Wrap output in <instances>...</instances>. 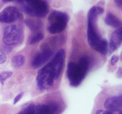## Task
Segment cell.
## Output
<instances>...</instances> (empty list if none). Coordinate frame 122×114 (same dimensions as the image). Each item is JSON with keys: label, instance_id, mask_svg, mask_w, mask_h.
<instances>
[{"label": "cell", "instance_id": "obj_16", "mask_svg": "<svg viewBox=\"0 0 122 114\" xmlns=\"http://www.w3.org/2000/svg\"><path fill=\"white\" fill-rule=\"evenodd\" d=\"M19 114H35V105L29 104Z\"/></svg>", "mask_w": 122, "mask_h": 114}, {"label": "cell", "instance_id": "obj_7", "mask_svg": "<svg viewBox=\"0 0 122 114\" xmlns=\"http://www.w3.org/2000/svg\"><path fill=\"white\" fill-rule=\"evenodd\" d=\"M19 17L20 13L17 8L13 6H8L0 12V22L12 23L16 21Z\"/></svg>", "mask_w": 122, "mask_h": 114}, {"label": "cell", "instance_id": "obj_6", "mask_svg": "<svg viewBox=\"0 0 122 114\" xmlns=\"http://www.w3.org/2000/svg\"><path fill=\"white\" fill-rule=\"evenodd\" d=\"M23 32L18 25L13 24L7 26L4 30L2 40L8 46L16 45L22 42Z\"/></svg>", "mask_w": 122, "mask_h": 114}, {"label": "cell", "instance_id": "obj_20", "mask_svg": "<svg viewBox=\"0 0 122 114\" xmlns=\"http://www.w3.org/2000/svg\"><path fill=\"white\" fill-rule=\"evenodd\" d=\"M95 114H114V113L110 110H98L96 112Z\"/></svg>", "mask_w": 122, "mask_h": 114}, {"label": "cell", "instance_id": "obj_5", "mask_svg": "<svg viewBox=\"0 0 122 114\" xmlns=\"http://www.w3.org/2000/svg\"><path fill=\"white\" fill-rule=\"evenodd\" d=\"M67 14L58 11H53L48 17L50 23L48 30L51 34L59 33L66 29L69 21Z\"/></svg>", "mask_w": 122, "mask_h": 114}, {"label": "cell", "instance_id": "obj_25", "mask_svg": "<svg viewBox=\"0 0 122 114\" xmlns=\"http://www.w3.org/2000/svg\"><path fill=\"white\" fill-rule=\"evenodd\" d=\"M117 113V114H122V112H118Z\"/></svg>", "mask_w": 122, "mask_h": 114}, {"label": "cell", "instance_id": "obj_9", "mask_svg": "<svg viewBox=\"0 0 122 114\" xmlns=\"http://www.w3.org/2000/svg\"><path fill=\"white\" fill-rule=\"evenodd\" d=\"M104 106L113 112H122V96L108 98L105 101Z\"/></svg>", "mask_w": 122, "mask_h": 114}, {"label": "cell", "instance_id": "obj_14", "mask_svg": "<svg viewBox=\"0 0 122 114\" xmlns=\"http://www.w3.org/2000/svg\"><path fill=\"white\" fill-rule=\"evenodd\" d=\"M25 23L33 31L38 30L41 28V23L36 20H26L25 21Z\"/></svg>", "mask_w": 122, "mask_h": 114}, {"label": "cell", "instance_id": "obj_13", "mask_svg": "<svg viewBox=\"0 0 122 114\" xmlns=\"http://www.w3.org/2000/svg\"><path fill=\"white\" fill-rule=\"evenodd\" d=\"M26 62V59L23 55H19L14 56L11 59V64L14 67L19 68L25 64Z\"/></svg>", "mask_w": 122, "mask_h": 114}, {"label": "cell", "instance_id": "obj_11", "mask_svg": "<svg viewBox=\"0 0 122 114\" xmlns=\"http://www.w3.org/2000/svg\"><path fill=\"white\" fill-rule=\"evenodd\" d=\"M57 110L58 106L56 104L35 105V114H55Z\"/></svg>", "mask_w": 122, "mask_h": 114}, {"label": "cell", "instance_id": "obj_19", "mask_svg": "<svg viewBox=\"0 0 122 114\" xmlns=\"http://www.w3.org/2000/svg\"><path fill=\"white\" fill-rule=\"evenodd\" d=\"M118 60H119V57L117 55H113V57H112V59L110 60V62L111 64L112 65H114L117 62Z\"/></svg>", "mask_w": 122, "mask_h": 114}, {"label": "cell", "instance_id": "obj_18", "mask_svg": "<svg viewBox=\"0 0 122 114\" xmlns=\"http://www.w3.org/2000/svg\"><path fill=\"white\" fill-rule=\"evenodd\" d=\"M7 57L4 52L0 49V64H3L6 61Z\"/></svg>", "mask_w": 122, "mask_h": 114}, {"label": "cell", "instance_id": "obj_17", "mask_svg": "<svg viewBox=\"0 0 122 114\" xmlns=\"http://www.w3.org/2000/svg\"><path fill=\"white\" fill-rule=\"evenodd\" d=\"M12 72L10 71H4L0 73V83L4 84V82L7 78H10L12 76Z\"/></svg>", "mask_w": 122, "mask_h": 114}, {"label": "cell", "instance_id": "obj_15", "mask_svg": "<svg viewBox=\"0 0 122 114\" xmlns=\"http://www.w3.org/2000/svg\"><path fill=\"white\" fill-rule=\"evenodd\" d=\"M44 38V35L42 33H38L35 35L33 36L30 39V45H34L36 43L39 42L41 40H42Z\"/></svg>", "mask_w": 122, "mask_h": 114}, {"label": "cell", "instance_id": "obj_10", "mask_svg": "<svg viewBox=\"0 0 122 114\" xmlns=\"http://www.w3.org/2000/svg\"><path fill=\"white\" fill-rule=\"evenodd\" d=\"M122 43V26L116 30L112 34L108 44L109 50L114 51L117 49Z\"/></svg>", "mask_w": 122, "mask_h": 114}, {"label": "cell", "instance_id": "obj_12", "mask_svg": "<svg viewBox=\"0 0 122 114\" xmlns=\"http://www.w3.org/2000/svg\"><path fill=\"white\" fill-rule=\"evenodd\" d=\"M105 22L107 25L114 28H119L122 25L121 21L112 13L107 14L105 19Z\"/></svg>", "mask_w": 122, "mask_h": 114}, {"label": "cell", "instance_id": "obj_4", "mask_svg": "<svg viewBox=\"0 0 122 114\" xmlns=\"http://www.w3.org/2000/svg\"><path fill=\"white\" fill-rule=\"evenodd\" d=\"M23 2L24 11L30 16L44 17L48 13V5L43 0H24Z\"/></svg>", "mask_w": 122, "mask_h": 114}, {"label": "cell", "instance_id": "obj_1", "mask_svg": "<svg viewBox=\"0 0 122 114\" xmlns=\"http://www.w3.org/2000/svg\"><path fill=\"white\" fill-rule=\"evenodd\" d=\"M98 15L95 11L89 10L88 14V42L91 47L95 51L106 55L109 51L107 40L102 39L97 30L95 21Z\"/></svg>", "mask_w": 122, "mask_h": 114}, {"label": "cell", "instance_id": "obj_21", "mask_svg": "<svg viewBox=\"0 0 122 114\" xmlns=\"http://www.w3.org/2000/svg\"><path fill=\"white\" fill-rule=\"evenodd\" d=\"M23 93H21L19 94V95H17L16 96H15V97L14 98V104H16V103H17V102H19L20 99H21V98L22 97V96H23Z\"/></svg>", "mask_w": 122, "mask_h": 114}, {"label": "cell", "instance_id": "obj_3", "mask_svg": "<svg viewBox=\"0 0 122 114\" xmlns=\"http://www.w3.org/2000/svg\"><path fill=\"white\" fill-rule=\"evenodd\" d=\"M56 68L51 61L43 66L38 71L36 77V83L40 90H46L51 87L54 80L60 76Z\"/></svg>", "mask_w": 122, "mask_h": 114}, {"label": "cell", "instance_id": "obj_22", "mask_svg": "<svg viewBox=\"0 0 122 114\" xmlns=\"http://www.w3.org/2000/svg\"><path fill=\"white\" fill-rule=\"evenodd\" d=\"M114 1L117 7L122 9V0H114Z\"/></svg>", "mask_w": 122, "mask_h": 114}, {"label": "cell", "instance_id": "obj_8", "mask_svg": "<svg viewBox=\"0 0 122 114\" xmlns=\"http://www.w3.org/2000/svg\"><path fill=\"white\" fill-rule=\"evenodd\" d=\"M53 51L50 49H45L42 52L38 53L33 58L32 62V66L34 68L41 67L45 64L53 55Z\"/></svg>", "mask_w": 122, "mask_h": 114}, {"label": "cell", "instance_id": "obj_24", "mask_svg": "<svg viewBox=\"0 0 122 114\" xmlns=\"http://www.w3.org/2000/svg\"><path fill=\"white\" fill-rule=\"evenodd\" d=\"M17 1L18 2H23L24 0H17Z\"/></svg>", "mask_w": 122, "mask_h": 114}, {"label": "cell", "instance_id": "obj_23", "mask_svg": "<svg viewBox=\"0 0 122 114\" xmlns=\"http://www.w3.org/2000/svg\"><path fill=\"white\" fill-rule=\"evenodd\" d=\"M14 1V0H2L4 2L6 3V2H11V1Z\"/></svg>", "mask_w": 122, "mask_h": 114}, {"label": "cell", "instance_id": "obj_2", "mask_svg": "<svg viewBox=\"0 0 122 114\" xmlns=\"http://www.w3.org/2000/svg\"><path fill=\"white\" fill-rule=\"evenodd\" d=\"M89 65V59L87 57L81 58L77 64L71 62L69 63L67 75L70 85L76 87L81 84L88 72Z\"/></svg>", "mask_w": 122, "mask_h": 114}]
</instances>
